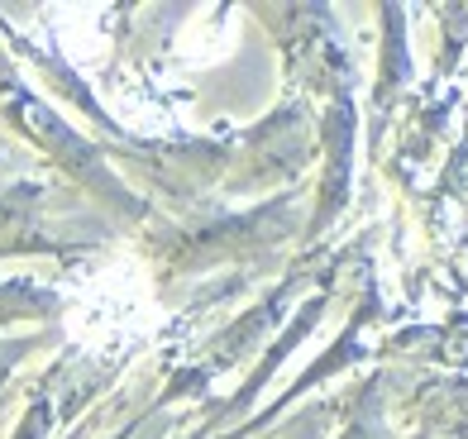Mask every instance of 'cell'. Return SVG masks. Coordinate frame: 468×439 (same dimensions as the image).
I'll use <instances>...</instances> for the list:
<instances>
[{"mask_svg": "<svg viewBox=\"0 0 468 439\" xmlns=\"http://www.w3.org/2000/svg\"><path fill=\"white\" fill-rule=\"evenodd\" d=\"M58 297L34 282H0V320H38L53 316Z\"/></svg>", "mask_w": 468, "mask_h": 439, "instance_id": "obj_2", "label": "cell"}, {"mask_svg": "<svg viewBox=\"0 0 468 439\" xmlns=\"http://www.w3.org/2000/svg\"><path fill=\"white\" fill-rule=\"evenodd\" d=\"M29 353V344L25 340H15V344H0V387H5V378H10V368L19 363Z\"/></svg>", "mask_w": 468, "mask_h": 439, "instance_id": "obj_6", "label": "cell"}, {"mask_svg": "<svg viewBox=\"0 0 468 439\" xmlns=\"http://www.w3.org/2000/svg\"><path fill=\"white\" fill-rule=\"evenodd\" d=\"M38 201L34 186H0V229H10L29 215V205Z\"/></svg>", "mask_w": 468, "mask_h": 439, "instance_id": "obj_4", "label": "cell"}, {"mask_svg": "<svg viewBox=\"0 0 468 439\" xmlns=\"http://www.w3.org/2000/svg\"><path fill=\"white\" fill-rule=\"evenodd\" d=\"M48 421H53V411H48V402H34V406L25 411V421H19L15 439H44V434H48Z\"/></svg>", "mask_w": 468, "mask_h": 439, "instance_id": "obj_5", "label": "cell"}, {"mask_svg": "<svg viewBox=\"0 0 468 439\" xmlns=\"http://www.w3.org/2000/svg\"><path fill=\"white\" fill-rule=\"evenodd\" d=\"M345 439H382V430H378L373 421H354V425L345 430Z\"/></svg>", "mask_w": 468, "mask_h": 439, "instance_id": "obj_7", "label": "cell"}, {"mask_svg": "<svg viewBox=\"0 0 468 439\" xmlns=\"http://www.w3.org/2000/svg\"><path fill=\"white\" fill-rule=\"evenodd\" d=\"M431 415L440 425H454V430H468V382H459V387H450L440 396V402L431 406Z\"/></svg>", "mask_w": 468, "mask_h": 439, "instance_id": "obj_3", "label": "cell"}, {"mask_svg": "<svg viewBox=\"0 0 468 439\" xmlns=\"http://www.w3.org/2000/svg\"><path fill=\"white\" fill-rule=\"evenodd\" d=\"M10 115L19 120V130L34 134L62 167H68V172H77L81 182H96V192H111V182H105V172H101L96 149L81 134H72V124H62L48 106H38V100H29V96H15L10 100Z\"/></svg>", "mask_w": 468, "mask_h": 439, "instance_id": "obj_1", "label": "cell"}]
</instances>
